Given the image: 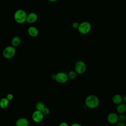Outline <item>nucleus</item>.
<instances>
[{
  "label": "nucleus",
  "instance_id": "a878e982",
  "mask_svg": "<svg viewBox=\"0 0 126 126\" xmlns=\"http://www.w3.org/2000/svg\"><path fill=\"white\" fill-rule=\"evenodd\" d=\"M48 0L50 1H51V2H55V1H57L58 0Z\"/></svg>",
  "mask_w": 126,
  "mask_h": 126
},
{
  "label": "nucleus",
  "instance_id": "9d476101",
  "mask_svg": "<svg viewBox=\"0 0 126 126\" xmlns=\"http://www.w3.org/2000/svg\"><path fill=\"white\" fill-rule=\"evenodd\" d=\"M16 126H29V122L25 118H19L16 122Z\"/></svg>",
  "mask_w": 126,
  "mask_h": 126
},
{
  "label": "nucleus",
  "instance_id": "dca6fc26",
  "mask_svg": "<svg viewBox=\"0 0 126 126\" xmlns=\"http://www.w3.org/2000/svg\"><path fill=\"white\" fill-rule=\"evenodd\" d=\"M45 107V105L44 103L41 101H38L35 104V108L36 110L41 111Z\"/></svg>",
  "mask_w": 126,
  "mask_h": 126
},
{
  "label": "nucleus",
  "instance_id": "aec40b11",
  "mask_svg": "<svg viewBox=\"0 0 126 126\" xmlns=\"http://www.w3.org/2000/svg\"><path fill=\"white\" fill-rule=\"evenodd\" d=\"M6 98L9 101L12 100L13 98V95L11 94H7Z\"/></svg>",
  "mask_w": 126,
  "mask_h": 126
},
{
  "label": "nucleus",
  "instance_id": "6ab92c4d",
  "mask_svg": "<svg viewBox=\"0 0 126 126\" xmlns=\"http://www.w3.org/2000/svg\"><path fill=\"white\" fill-rule=\"evenodd\" d=\"M42 114H43V115H47L49 114L50 113V109L47 108V107H45L42 111H41Z\"/></svg>",
  "mask_w": 126,
  "mask_h": 126
},
{
  "label": "nucleus",
  "instance_id": "5701e85b",
  "mask_svg": "<svg viewBox=\"0 0 126 126\" xmlns=\"http://www.w3.org/2000/svg\"><path fill=\"white\" fill-rule=\"evenodd\" d=\"M59 126H69L68 125V124L67 123L63 122H62L59 125Z\"/></svg>",
  "mask_w": 126,
  "mask_h": 126
},
{
  "label": "nucleus",
  "instance_id": "a211bd4d",
  "mask_svg": "<svg viewBox=\"0 0 126 126\" xmlns=\"http://www.w3.org/2000/svg\"><path fill=\"white\" fill-rule=\"evenodd\" d=\"M118 120H119V121H120V122H124L125 121V120H126V117L123 114H120L119 116H118Z\"/></svg>",
  "mask_w": 126,
  "mask_h": 126
},
{
  "label": "nucleus",
  "instance_id": "1a4fd4ad",
  "mask_svg": "<svg viewBox=\"0 0 126 126\" xmlns=\"http://www.w3.org/2000/svg\"><path fill=\"white\" fill-rule=\"evenodd\" d=\"M37 15L34 12H31L27 14V21L28 23L30 24H33L36 22L37 20Z\"/></svg>",
  "mask_w": 126,
  "mask_h": 126
},
{
  "label": "nucleus",
  "instance_id": "393cba45",
  "mask_svg": "<svg viewBox=\"0 0 126 126\" xmlns=\"http://www.w3.org/2000/svg\"><path fill=\"white\" fill-rule=\"evenodd\" d=\"M70 126H82L81 125L79 124H77V123H74L73 124H72L71 125H70Z\"/></svg>",
  "mask_w": 126,
  "mask_h": 126
},
{
  "label": "nucleus",
  "instance_id": "4468645a",
  "mask_svg": "<svg viewBox=\"0 0 126 126\" xmlns=\"http://www.w3.org/2000/svg\"><path fill=\"white\" fill-rule=\"evenodd\" d=\"M117 111L118 113L120 114H123L126 112V104L123 102L117 105L116 108Z\"/></svg>",
  "mask_w": 126,
  "mask_h": 126
},
{
  "label": "nucleus",
  "instance_id": "4be33fe9",
  "mask_svg": "<svg viewBox=\"0 0 126 126\" xmlns=\"http://www.w3.org/2000/svg\"><path fill=\"white\" fill-rule=\"evenodd\" d=\"M79 24L77 22H74L73 24H72V27L74 29H78V27H79Z\"/></svg>",
  "mask_w": 126,
  "mask_h": 126
},
{
  "label": "nucleus",
  "instance_id": "f257e3e1",
  "mask_svg": "<svg viewBox=\"0 0 126 126\" xmlns=\"http://www.w3.org/2000/svg\"><path fill=\"white\" fill-rule=\"evenodd\" d=\"M85 103L86 106L90 109H94L98 107L99 104V100L97 96L94 94L88 95L85 98Z\"/></svg>",
  "mask_w": 126,
  "mask_h": 126
},
{
  "label": "nucleus",
  "instance_id": "9b49d317",
  "mask_svg": "<svg viewBox=\"0 0 126 126\" xmlns=\"http://www.w3.org/2000/svg\"><path fill=\"white\" fill-rule=\"evenodd\" d=\"M28 32L29 34L33 37L37 36L39 33L38 30L37 29V28L33 26L30 27L28 29Z\"/></svg>",
  "mask_w": 126,
  "mask_h": 126
},
{
  "label": "nucleus",
  "instance_id": "0eeeda50",
  "mask_svg": "<svg viewBox=\"0 0 126 126\" xmlns=\"http://www.w3.org/2000/svg\"><path fill=\"white\" fill-rule=\"evenodd\" d=\"M44 115L42 112L38 110L34 111L32 114V120L36 123H40L43 119Z\"/></svg>",
  "mask_w": 126,
  "mask_h": 126
},
{
  "label": "nucleus",
  "instance_id": "423d86ee",
  "mask_svg": "<svg viewBox=\"0 0 126 126\" xmlns=\"http://www.w3.org/2000/svg\"><path fill=\"white\" fill-rule=\"evenodd\" d=\"M74 69L77 74H83L86 71V65L83 61H79L75 63Z\"/></svg>",
  "mask_w": 126,
  "mask_h": 126
},
{
  "label": "nucleus",
  "instance_id": "ddd939ff",
  "mask_svg": "<svg viewBox=\"0 0 126 126\" xmlns=\"http://www.w3.org/2000/svg\"><path fill=\"white\" fill-rule=\"evenodd\" d=\"M122 98L121 95L119 94H114L112 98V102L117 105H118L122 102Z\"/></svg>",
  "mask_w": 126,
  "mask_h": 126
},
{
  "label": "nucleus",
  "instance_id": "39448f33",
  "mask_svg": "<svg viewBox=\"0 0 126 126\" xmlns=\"http://www.w3.org/2000/svg\"><path fill=\"white\" fill-rule=\"evenodd\" d=\"M54 79L59 83L63 84L67 81L68 77L67 74L65 72H59L54 75Z\"/></svg>",
  "mask_w": 126,
  "mask_h": 126
},
{
  "label": "nucleus",
  "instance_id": "f8f14e48",
  "mask_svg": "<svg viewBox=\"0 0 126 126\" xmlns=\"http://www.w3.org/2000/svg\"><path fill=\"white\" fill-rule=\"evenodd\" d=\"M21 43V38L19 36H15L11 39V46H12L14 47L18 46L19 45H20Z\"/></svg>",
  "mask_w": 126,
  "mask_h": 126
},
{
  "label": "nucleus",
  "instance_id": "20e7f679",
  "mask_svg": "<svg viewBox=\"0 0 126 126\" xmlns=\"http://www.w3.org/2000/svg\"><path fill=\"white\" fill-rule=\"evenodd\" d=\"M91 29V24L87 21H84L79 24L78 30L79 32L83 34L88 33Z\"/></svg>",
  "mask_w": 126,
  "mask_h": 126
},
{
  "label": "nucleus",
  "instance_id": "6e6552de",
  "mask_svg": "<svg viewBox=\"0 0 126 126\" xmlns=\"http://www.w3.org/2000/svg\"><path fill=\"white\" fill-rule=\"evenodd\" d=\"M107 119L108 122L111 124H116L119 122L118 115L114 112L109 113L107 115Z\"/></svg>",
  "mask_w": 126,
  "mask_h": 126
},
{
  "label": "nucleus",
  "instance_id": "b1692460",
  "mask_svg": "<svg viewBox=\"0 0 126 126\" xmlns=\"http://www.w3.org/2000/svg\"><path fill=\"white\" fill-rule=\"evenodd\" d=\"M122 102L126 104V95H124L122 98Z\"/></svg>",
  "mask_w": 126,
  "mask_h": 126
},
{
  "label": "nucleus",
  "instance_id": "f03ea898",
  "mask_svg": "<svg viewBox=\"0 0 126 126\" xmlns=\"http://www.w3.org/2000/svg\"><path fill=\"white\" fill-rule=\"evenodd\" d=\"M27 14L26 12L22 9L17 10L14 14L15 21L18 24H23L27 21Z\"/></svg>",
  "mask_w": 126,
  "mask_h": 126
},
{
  "label": "nucleus",
  "instance_id": "2eb2a0df",
  "mask_svg": "<svg viewBox=\"0 0 126 126\" xmlns=\"http://www.w3.org/2000/svg\"><path fill=\"white\" fill-rule=\"evenodd\" d=\"M9 100L6 98H2L0 100V107L2 109H5L8 106Z\"/></svg>",
  "mask_w": 126,
  "mask_h": 126
},
{
  "label": "nucleus",
  "instance_id": "412c9836",
  "mask_svg": "<svg viewBox=\"0 0 126 126\" xmlns=\"http://www.w3.org/2000/svg\"><path fill=\"white\" fill-rule=\"evenodd\" d=\"M116 126H126V124L125 123V122L119 121V122L116 124Z\"/></svg>",
  "mask_w": 126,
  "mask_h": 126
},
{
  "label": "nucleus",
  "instance_id": "f3484780",
  "mask_svg": "<svg viewBox=\"0 0 126 126\" xmlns=\"http://www.w3.org/2000/svg\"><path fill=\"white\" fill-rule=\"evenodd\" d=\"M77 73L75 70H71L67 74L68 78L70 79H74L77 76Z\"/></svg>",
  "mask_w": 126,
  "mask_h": 126
},
{
  "label": "nucleus",
  "instance_id": "7ed1b4c3",
  "mask_svg": "<svg viewBox=\"0 0 126 126\" xmlns=\"http://www.w3.org/2000/svg\"><path fill=\"white\" fill-rule=\"evenodd\" d=\"M2 54L4 58L6 59H11L15 56L16 54V50L15 47L12 46H8L4 48Z\"/></svg>",
  "mask_w": 126,
  "mask_h": 126
}]
</instances>
